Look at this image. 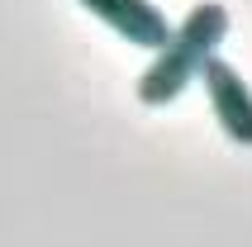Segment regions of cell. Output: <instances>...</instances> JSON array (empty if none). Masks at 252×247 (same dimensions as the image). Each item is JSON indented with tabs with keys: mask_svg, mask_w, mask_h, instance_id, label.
I'll list each match as a JSON object with an SVG mask.
<instances>
[{
	"mask_svg": "<svg viewBox=\"0 0 252 247\" xmlns=\"http://www.w3.org/2000/svg\"><path fill=\"white\" fill-rule=\"evenodd\" d=\"M224 33H228V10L219 0H200L195 10L167 33V43H162L157 57H153V67L138 76V100L153 105V110L171 105V100L200 76V67L219 53Z\"/></svg>",
	"mask_w": 252,
	"mask_h": 247,
	"instance_id": "6da1fadb",
	"label": "cell"
},
{
	"mask_svg": "<svg viewBox=\"0 0 252 247\" xmlns=\"http://www.w3.org/2000/svg\"><path fill=\"white\" fill-rule=\"evenodd\" d=\"M200 81H205V95H210V110H214V119H219V128H224L238 148H252V91H248V81H243V71L214 53L210 62L200 67Z\"/></svg>",
	"mask_w": 252,
	"mask_h": 247,
	"instance_id": "7a4b0ae2",
	"label": "cell"
},
{
	"mask_svg": "<svg viewBox=\"0 0 252 247\" xmlns=\"http://www.w3.org/2000/svg\"><path fill=\"white\" fill-rule=\"evenodd\" d=\"M81 5L95 14L100 24H110L124 43H133V48H153L157 53L171 33V19L157 10L153 0H81Z\"/></svg>",
	"mask_w": 252,
	"mask_h": 247,
	"instance_id": "3957f363",
	"label": "cell"
}]
</instances>
